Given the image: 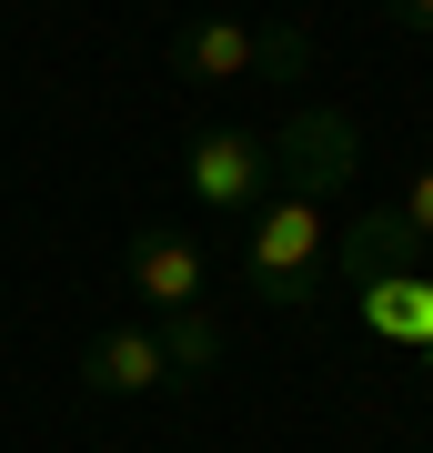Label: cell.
<instances>
[{
	"instance_id": "6da1fadb",
	"label": "cell",
	"mask_w": 433,
	"mask_h": 453,
	"mask_svg": "<svg viewBox=\"0 0 433 453\" xmlns=\"http://www.w3.org/2000/svg\"><path fill=\"white\" fill-rule=\"evenodd\" d=\"M242 292L252 303H273V312H313L322 303V262H333V232H322V202L303 192H273V202H252L242 211Z\"/></svg>"
},
{
	"instance_id": "5b68a950",
	"label": "cell",
	"mask_w": 433,
	"mask_h": 453,
	"mask_svg": "<svg viewBox=\"0 0 433 453\" xmlns=\"http://www.w3.org/2000/svg\"><path fill=\"white\" fill-rule=\"evenodd\" d=\"M121 273H131V292H142L151 312H192L202 282H212V252L192 242V232H172V222H142L131 252H121Z\"/></svg>"
},
{
	"instance_id": "277c9868",
	"label": "cell",
	"mask_w": 433,
	"mask_h": 453,
	"mask_svg": "<svg viewBox=\"0 0 433 453\" xmlns=\"http://www.w3.org/2000/svg\"><path fill=\"white\" fill-rule=\"evenodd\" d=\"M182 181H192L202 211H252V202H273V142L262 131H192Z\"/></svg>"
},
{
	"instance_id": "30bf717a",
	"label": "cell",
	"mask_w": 433,
	"mask_h": 453,
	"mask_svg": "<svg viewBox=\"0 0 433 453\" xmlns=\"http://www.w3.org/2000/svg\"><path fill=\"white\" fill-rule=\"evenodd\" d=\"M393 211H403V222H414V232H423V242H433V162H423V172H414V192H403V202H393Z\"/></svg>"
},
{
	"instance_id": "7c38bea8",
	"label": "cell",
	"mask_w": 433,
	"mask_h": 453,
	"mask_svg": "<svg viewBox=\"0 0 433 453\" xmlns=\"http://www.w3.org/2000/svg\"><path fill=\"white\" fill-rule=\"evenodd\" d=\"M423 372H433V342H423Z\"/></svg>"
},
{
	"instance_id": "9c48e42d",
	"label": "cell",
	"mask_w": 433,
	"mask_h": 453,
	"mask_svg": "<svg viewBox=\"0 0 433 453\" xmlns=\"http://www.w3.org/2000/svg\"><path fill=\"white\" fill-rule=\"evenodd\" d=\"M161 353H172V372H212L222 363V323L192 303V312H161Z\"/></svg>"
},
{
	"instance_id": "ba28073f",
	"label": "cell",
	"mask_w": 433,
	"mask_h": 453,
	"mask_svg": "<svg viewBox=\"0 0 433 453\" xmlns=\"http://www.w3.org/2000/svg\"><path fill=\"white\" fill-rule=\"evenodd\" d=\"M353 303H363V323L403 342V353H423L433 342V273H383V282H353Z\"/></svg>"
},
{
	"instance_id": "8fae6325",
	"label": "cell",
	"mask_w": 433,
	"mask_h": 453,
	"mask_svg": "<svg viewBox=\"0 0 433 453\" xmlns=\"http://www.w3.org/2000/svg\"><path fill=\"white\" fill-rule=\"evenodd\" d=\"M393 20L403 31H433V0H393Z\"/></svg>"
},
{
	"instance_id": "52a82bcc",
	"label": "cell",
	"mask_w": 433,
	"mask_h": 453,
	"mask_svg": "<svg viewBox=\"0 0 433 453\" xmlns=\"http://www.w3.org/2000/svg\"><path fill=\"white\" fill-rule=\"evenodd\" d=\"M343 282H383V273H433V242L414 222H403V211H363L353 232H343Z\"/></svg>"
},
{
	"instance_id": "7a4b0ae2",
	"label": "cell",
	"mask_w": 433,
	"mask_h": 453,
	"mask_svg": "<svg viewBox=\"0 0 433 453\" xmlns=\"http://www.w3.org/2000/svg\"><path fill=\"white\" fill-rule=\"evenodd\" d=\"M172 71L182 81H303L313 71V31L303 20H182L172 31Z\"/></svg>"
},
{
	"instance_id": "3957f363",
	"label": "cell",
	"mask_w": 433,
	"mask_h": 453,
	"mask_svg": "<svg viewBox=\"0 0 433 453\" xmlns=\"http://www.w3.org/2000/svg\"><path fill=\"white\" fill-rule=\"evenodd\" d=\"M363 162V131L353 111H292L273 131V192H303V202H333Z\"/></svg>"
},
{
	"instance_id": "8992f818",
	"label": "cell",
	"mask_w": 433,
	"mask_h": 453,
	"mask_svg": "<svg viewBox=\"0 0 433 453\" xmlns=\"http://www.w3.org/2000/svg\"><path fill=\"white\" fill-rule=\"evenodd\" d=\"M81 383H91V393H121V403H142V393L172 383V353H161L151 323H112V333L81 342Z\"/></svg>"
}]
</instances>
